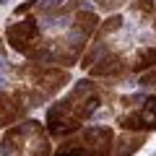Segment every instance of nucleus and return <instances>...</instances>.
<instances>
[{
    "instance_id": "1",
    "label": "nucleus",
    "mask_w": 156,
    "mask_h": 156,
    "mask_svg": "<svg viewBox=\"0 0 156 156\" xmlns=\"http://www.w3.org/2000/svg\"><path fill=\"white\" fill-rule=\"evenodd\" d=\"M104 86H109V83H96L94 78H83L62 99H57L47 109V130H50V135L68 138L76 130H81V125L86 120H91L94 112L109 99Z\"/></svg>"
},
{
    "instance_id": "2",
    "label": "nucleus",
    "mask_w": 156,
    "mask_h": 156,
    "mask_svg": "<svg viewBox=\"0 0 156 156\" xmlns=\"http://www.w3.org/2000/svg\"><path fill=\"white\" fill-rule=\"evenodd\" d=\"M70 83L68 68L60 65H47V62H21L16 68V83L13 91L21 96V101L34 109L57 96L65 86Z\"/></svg>"
},
{
    "instance_id": "3",
    "label": "nucleus",
    "mask_w": 156,
    "mask_h": 156,
    "mask_svg": "<svg viewBox=\"0 0 156 156\" xmlns=\"http://www.w3.org/2000/svg\"><path fill=\"white\" fill-rule=\"evenodd\" d=\"M50 140L44 128L37 120H26L21 125H13L3 140H0V156H50Z\"/></svg>"
},
{
    "instance_id": "4",
    "label": "nucleus",
    "mask_w": 156,
    "mask_h": 156,
    "mask_svg": "<svg viewBox=\"0 0 156 156\" xmlns=\"http://www.w3.org/2000/svg\"><path fill=\"white\" fill-rule=\"evenodd\" d=\"M115 133L107 125H91V128L76 130L73 135L62 138L52 156H112Z\"/></svg>"
},
{
    "instance_id": "5",
    "label": "nucleus",
    "mask_w": 156,
    "mask_h": 156,
    "mask_svg": "<svg viewBox=\"0 0 156 156\" xmlns=\"http://www.w3.org/2000/svg\"><path fill=\"white\" fill-rule=\"evenodd\" d=\"M5 42L16 52H21L23 57L37 60L39 50L44 44V34L39 29V18L37 16H23L21 21L11 23V26L5 29Z\"/></svg>"
},
{
    "instance_id": "6",
    "label": "nucleus",
    "mask_w": 156,
    "mask_h": 156,
    "mask_svg": "<svg viewBox=\"0 0 156 156\" xmlns=\"http://www.w3.org/2000/svg\"><path fill=\"white\" fill-rule=\"evenodd\" d=\"M117 125L133 133H154L156 130V96H143L138 107L117 117Z\"/></svg>"
},
{
    "instance_id": "7",
    "label": "nucleus",
    "mask_w": 156,
    "mask_h": 156,
    "mask_svg": "<svg viewBox=\"0 0 156 156\" xmlns=\"http://www.w3.org/2000/svg\"><path fill=\"white\" fill-rule=\"evenodd\" d=\"M29 107L21 101L16 91H0V128H11L21 122Z\"/></svg>"
},
{
    "instance_id": "8",
    "label": "nucleus",
    "mask_w": 156,
    "mask_h": 156,
    "mask_svg": "<svg viewBox=\"0 0 156 156\" xmlns=\"http://www.w3.org/2000/svg\"><path fill=\"white\" fill-rule=\"evenodd\" d=\"M148 133H133V130H125L120 138L112 146V156H133L140 151V146H146Z\"/></svg>"
},
{
    "instance_id": "9",
    "label": "nucleus",
    "mask_w": 156,
    "mask_h": 156,
    "mask_svg": "<svg viewBox=\"0 0 156 156\" xmlns=\"http://www.w3.org/2000/svg\"><path fill=\"white\" fill-rule=\"evenodd\" d=\"M128 8H130L133 16L140 18V21H151L154 13H156V0H130Z\"/></svg>"
},
{
    "instance_id": "10",
    "label": "nucleus",
    "mask_w": 156,
    "mask_h": 156,
    "mask_svg": "<svg viewBox=\"0 0 156 156\" xmlns=\"http://www.w3.org/2000/svg\"><path fill=\"white\" fill-rule=\"evenodd\" d=\"M154 31H156V13H154Z\"/></svg>"
},
{
    "instance_id": "11",
    "label": "nucleus",
    "mask_w": 156,
    "mask_h": 156,
    "mask_svg": "<svg viewBox=\"0 0 156 156\" xmlns=\"http://www.w3.org/2000/svg\"><path fill=\"white\" fill-rule=\"evenodd\" d=\"M154 86H156V83H154Z\"/></svg>"
}]
</instances>
